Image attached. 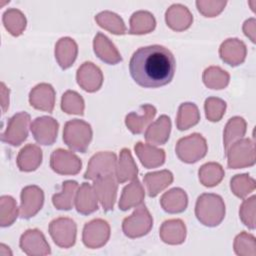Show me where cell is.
<instances>
[{
    "mask_svg": "<svg viewBox=\"0 0 256 256\" xmlns=\"http://www.w3.org/2000/svg\"><path fill=\"white\" fill-rule=\"evenodd\" d=\"M30 115L27 112L14 114L7 123L6 130L1 135V140L12 146L21 145L28 136Z\"/></svg>",
    "mask_w": 256,
    "mask_h": 256,
    "instance_id": "obj_7",
    "label": "cell"
},
{
    "mask_svg": "<svg viewBox=\"0 0 256 256\" xmlns=\"http://www.w3.org/2000/svg\"><path fill=\"white\" fill-rule=\"evenodd\" d=\"M227 165L230 169L250 167L255 164L254 141L249 138L239 139L226 151Z\"/></svg>",
    "mask_w": 256,
    "mask_h": 256,
    "instance_id": "obj_5",
    "label": "cell"
},
{
    "mask_svg": "<svg viewBox=\"0 0 256 256\" xmlns=\"http://www.w3.org/2000/svg\"><path fill=\"white\" fill-rule=\"evenodd\" d=\"M144 189L140 181L136 178L130 184L126 185L123 190L119 200V209L122 211H127L130 208L138 207L142 204L144 200Z\"/></svg>",
    "mask_w": 256,
    "mask_h": 256,
    "instance_id": "obj_27",
    "label": "cell"
},
{
    "mask_svg": "<svg viewBox=\"0 0 256 256\" xmlns=\"http://www.w3.org/2000/svg\"><path fill=\"white\" fill-rule=\"evenodd\" d=\"M203 82L210 89H223L230 80L229 74L218 66H210L203 72Z\"/></svg>",
    "mask_w": 256,
    "mask_h": 256,
    "instance_id": "obj_39",
    "label": "cell"
},
{
    "mask_svg": "<svg viewBox=\"0 0 256 256\" xmlns=\"http://www.w3.org/2000/svg\"><path fill=\"white\" fill-rule=\"evenodd\" d=\"M171 120L167 115H161L155 122L151 123L144 134L145 140L151 145L165 144L170 135Z\"/></svg>",
    "mask_w": 256,
    "mask_h": 256,
    "instance_id": "obj_22",
    "label": "cell"
},
{
    "mask_svg": "<svg viewBox=\"0 0 256 256\" xmlns=\"http://www.w3.org/2000/svg\"><path fill=\"white\" fill-rule=\"evenodd\" d=\"M115 175H107L94 180L93 188L105 212L113 210L117 196L118 182Z\"/></svg>",
    "mask_w": 256,
    "mask_h": 256,
    "instance_id": "obj_14",
    "label": "cell"
},
{
    "mask_svg": "<svg viewBox=\"0 0 256 256\" xmlns=\"http://www.w3.org/2000/svg\"><path fill=\"white\" fill-rule=\"evenodd\" d=\"M234 251L240 256H255L256 243L255 237L245 231L238 234L234 240Z\"/></svg>",
    "mask_w": 256,
    "mask_h": 256,
    "instance_id": "obj_43",
    "label": "cell"
},
{
    "mask_svg": "<svg viewBox=\"0 0 256 256\" xmlns=\"http://www.w3.org/2000/svg\"><path fill=\"white\" fill-rule=\"evenodd\" d=\"M198 175L199 181L205 187H214L222 181L225 172L223 167L219 163L208 162L200 167Z\"/></svg>",
    "mask_w": 256,
    "mask_h": 256,
    "instance_id": "obj_36",
    "label": "cell"
},
{
    "mask_svg": "<svg viewBox=\"0 0 256 256\" xmlns=\"http://www.w3.org/2000/svg\"><path fill=\"white\" fill-rule=\"evenodd\" d=\"M160 204L167 213H181L187 208L188 197L186 192L181 188H173L162 195Z\"/></svg>",
    "mask_w": 256,
    "mask_h": 256,
    "instance_id": "obj_30",
    "label": "cell"
},
{
    "mask_svg": "<svg viewBox=\"0 0 256 256\" xmlns=\"http://www.w3.org/2000/svg\"><path fill=\"white\" fill-rule=\"evenodd\" d=\"M16 162L21 171H34L42 163V150L35 144H28L19 151Z\"/></svg>",
    "mask_w": 256,
    "mask_h": 256,
    "instance_id": "obj_28",
    "label": "cell"
},
{
    "mask_svg": "<svg viewBox=\"0 0 256 256\" xmlns=\"http://www.w3.org/2000/svg\"><path fill=\"white\" fill-rule=\"evenodd\" d=\"M98 198L92 185L82 183L78 188L75 197V207L78 213L82 215L91 214L98 209Z\"/></svg>",
    "mask_w": 256,
    "mask_h": 256,
    "instance_id": "obj_25",
    "label": "cell"
},
{
    "mask_svg": "<svg viewBox=\"0 0 256 256\" xmlns=\"http://www.w3.org/2000/svg\"><path fill=\"white\" fill-rule=\"evenodd\" d=\"M153 226V218L147 207L142 204L122 222L123 233L129 238L142 237L150 232Z\"/></svg>",
    "mask_w": 256,
    "mask_h": 256,
    "instance_id": "obj_6",
    "label": "cell"
},
{
    "mask_svg": "<svg viewBox=\"0 0 256 256\" xmlns=\"http://www.w3.org/2000/svg\"><path fill=\"white\" fill-rule=\"evenodd\" d=\"M98 25L115 35H124L127 33L126 26L122 18L114 12L103 11L95 16Z\"/></svg>",
    "mask_w": 256,
    "mask_h": 256,
    "instance_id": "obj_37",
    "label": "cell"
},
{
    "mask_svg": "<svg viewBox=\"0 0 256 256\" xmlns=\"http://www.w3.org/2000/svg\"><path fill=\"white\" fill-rule=\"evenodd\" d=\"M247 49L243 41L237 38H229L225 40L219 48V55L223 62L230 66H238L242 64L246 58Z\"/></svg>",
    "mask_w": 256,
    "mask_h": 256,
    "instance_id": "obj_18",
    "label": "cell"
},
{
    "mask_svg": "<svg viewBox=\"0 0 256 256\" xmlns=\"http://www.w3.org/2000/svg\"><path fill=\"white\" fill-rule=\"evenodd\" d=\"M78 183L74 180H67L62 183V190L52 196V203L58 210H70L75 202Z\"/></svg>",
    "mask_w": 256,
    "mask_h": 256,
    "instance_id": "obj_32",
    "label": "cell"
},
{
    "mask_svg": "<svg viewBox=\"0 0 256 256\" xmlns=\"http://www.w3.org/2000/svg\"><path fill=\"white\" fill-rule=\"evenodd\" d=\"M138 168L129 149L123 148L120 151L119 160L116 164L115 177L118 183H124L137 178Z\"/></svg>",
    "mask_w": 256,
    "mask_h": 256,
    "instance_id": "obj_26",
    "label": "cell"
},
{
    "mask_svg": "<svg viewBox=\"0 0 256 256\" xmlns=\"http://www.w3.org/2000/svg\"><path fill=\"white\" fill-rule=\"evenodd\" d=\"M19 215L22 219H30L42 208L44 203L43 190L36 185H29L21 191Z\"/></svg>",
    "mask_w": 256,
    "mask_h": 256,
    "instance_id": "obj_12",
    "label": "cell"
},
{
    "mask_svg": "<svg viewBox=\"0 0 256 256\" xmlns=\"http://www.w3.org/2000/svg\"><path fill=\"white\" fill-rule=\"evenodd\" d=\"M143 181L149 197H155L173 182V174L169 170L150 172L144 176Z\"/></svg>",
    "mask_w": 256,
    "mask_h": 256,
    "instance_id": "obj_31",
    "label": "cell"
},
{
    "mask_svg": "<svg viewBox=\"0 0 256 256\" xmlns=\"http://www.w3.org/2000/svg\"><path fill=\"white\" fill-rule=\"evenodd\" d=\"M29 103L37 110L51 113L55 106V90L48 83L36 85L29 94Z\"/></svg>",
    "mask_w": 256,
    "mask_h": 256,
    "instance_id": "obj_17",
    "label": "cell"
},
{
    "mask_svg": "<svg viewBox=\"0 0 256 256\" xmlns=\"http://www.w3.org/2000/svg\"><path fill=\"white\" fill-rule=\"evenodd\" d=\"M18 216L16 201L9 195H3L0 198V225L7 227L14 223Z\"/></svg>",
    "mask_w": 256,
    "mask_h": 256,
    "instance_id": "obj_40",
    "label": "cell"
},
{
    "mask_svg": "<svg viewBox=\"0 0 256 256\" xmlns=\"http://www.w3.org/2000/svg\"><path fill=\"white\" fill-rule=\"evenodd\" d=\"M61 109L67 114L83 115L84 113V100L77 92L68 90L61 98Z\"/></svg>",
    "mask_w": 256,
    "mask_h": 256,
    "instance_id": "obj_41",
    "label": "cell"
},
{
    "mask_svg": "<svg viewBox=\"0 0 256 256\" xmlns=\"http://www.w3.org/2000/svg\"><path fill=\"white\" fill-rule=\"evenodd\" d=\"M92 135L91 125L83 120H69L64 125L63 141L71 150L85 153L92 140Z\"/></svg>",
    "mask_w": 256,
    "mask_h": 256,
    "instance_id": "obj_3",
    "label": "cell"
},
{
    "mask_svg": "<svg viewBox=\"0 0 256 256\" xmlns=\"http://www.w3.org/2000/svg\"><path fill=\"white\" fill-rule=\"evenodd\" d=\"M226 1L216 0H197L196 6L198 11L205 17H215L220 14L226 6Z\"/></svg>",
    "mask_w": 256,
    "mask_h": 256,
    "instance_id": "obj_46",
    "label": "cell"
},
{
    "mask_svg": "<svg viewBox=\"0 0 256 256\" xmlns=\"http://www.w3.org/2000/svg\"><path fill=\"white\" fill-rule=\"evenodd\" d=\"M230 188L235 196L244 198L254 191L255 180L248 174H238L231 179Z\"/></svg>",
    "mask_w": 256,
    "mask_h": 256,
    "instance_id": "obj_42",
    "label": "cell"
},
{
    "mask_svg": "<svg viewBox=\"0 0 256 256\" xmlns=\"http://www.w3.org/2000/svg\"><path fill=\"white\" fill-rule=\"evenodd\" d=\"M195 215L205 226H218L225 217V204L222 197L214 193L200 195L196 201Z\"/></svg>",
    "mask_w": 256,
    "mask_h": 256,
    "instance_id": "obj_2",
    "label": "cell"
},
{
    "mask_svg": "<svg viewBox=\"0 0 256 256\" xmlns=\"http://www.w3.org/2000/svg\"><path fill=\"white\" fill-rule=\"evenodd\" d=\"M256 197L253 195L248 199H245L239 209V216L241 221L249 229H255V206Z\"/></svg>",
    "mask_w": 256,
    "mask_h": 256,
    "instance_id": "obj_45",
    "label": "cell"
},
{
    "mask_svg": "<svg viewBox=\"0 0 256 256\" xmlns=\"http://www.w3.org/2000/svg\"><path fill=\"white\" fill-rule=\"evenodd\" d=\"M78 85L87 92L98 91L103 83V74L98 66L92 62H84L77 70Z\"/></svg>",
    "mask_w": 256,
    "mask_h": 256,
    "instance_id": "obj_16",
    "label": "cell"
},
{
    "mask_svg": "<svg viewBox=\"0 0 256 256\" xmlns=\"http://www.w3.org/2000/svg\"><path fill=\"white\" fill-rule=\"evenodd\" d=\"M134 150L141 164L147 169L159 167L165 162V151L151 144L137 142L134 146Z\"/></svg>",
    "mask_w": 256,
    "mask_h": 256,
    "instance_id": "obj_24",
    "label": "cell"
},
{
    "mask_svg": "<svg viewBox=\"0 0 256 256\" xmlns=\"http://www.w3.org/2000/svg\"><path fill=\"white\" fill-rule=\"evenodd\" d=\"M246 121L242 117L235 116L229 119L225 126L223 134L225 152L234 142L243 138L246 133Z\"/></svg>",
    "mask_w": 256,
    "mask_h": 256,
    "instance_id": "obj_35",
    "label": "cell"
},
{
    "mask_svg": "<svg viewBox=\"0 0 256 256\" xmlns=\"http://www.w3.org/2000/svg\"><path fill=\"white\" fill-rule=\"evenodd\" d=\"M200 120V113L198 107L194 103L186 102L179 106L176 118V126L180 131L187 130L195 126Z\"/></svg>",
    "mask_w": 256,
    "mask_h": 256,
    "instance_id": "obj_34",
    "label": "cell"
},
{
    "mask_svg": "<svg viewBox=\"0 0 256 256\" xmlns=\"http://www.w3.org/2000/svg\"><path fill=\"white\" fill-rule=\"evenodd\" d=\"M156 108L150 104H144L138 112H131L125 117V124L133 134H141L150 125L156 115Z\"/></svg>",
    "mask_w": 256,
    "mask_h": 256,
    "instance_id": "obj_19",
    "label": "cell"
},
{
    "mask_svg": "<svg viewBox=\"0 0 256 256\" xmlns=\"http://www.w3.org/2000/svg\"><path fill=\"white\" fill-rule=\"evenodd\" d=\"M78 46L70 37H63L55 45V58L62 69H67L76 60Z\"/></svg>",
    "mask_w": 256,
    "mask_h": 256,
    "instance_id": "obj_29",
    "label": "cell"
},
{
    "mask_svg": "<svg viewBox=\"0 0 256 256\" xmlns=\"http://www.w3.org/2000/svg\"><path fill=\"white\" fill-rule=\"evenodd\" d=\"M21 250L30 256H43L51 253L50 246L46 241L44 234L38 229H29L25 231L19 242Z\"/></svg>",
    "mask_w": 256,
    "mask_h": 256,
    "instance_id": "obj_15",
    "label": "cell"
},
{
    "mask_svg": "<svg viewBox=\"0 0 256 256\" xmlns=\"http://www.w3.org/2000/svg\"><path fill=\"white\" fill-rule=\"evenodd\" d=\"M2 21L6 30L13 36H19L26 28L25 15L18 9L11 8L3 13Z\"/></svg>",
    "mask_w": 256,
    "mask_h": 256,
    "instance_id": "obj_38",
    "label": "cell"
},
{
    "mask_svg": "<svg viewBox=\"0 0 256 256\" xmlns=\"http://www.w3.org/2000/svg\"><path fill=\"white\" fill-rule=\"evenodd\" d=\"M50 167L54 172L61 175H75L80 172L82 162L73 152L57 149L51 154Z\"/></svg>",
    "mask_w": 256,
    "mask_h": 256,
    "instance_id": "obj_11",
    "label": "cell"
},
{
    "mask_svg": "<svg viewBox=\"0 0 256 256\" xmlns=\"http://www.w3.org/2000/svg\"><path fill=\"white\" fill-rule=\"evenodd\" d=\"M110 237V226L103 219H94L86 223L83 228L82 241L90 249L104 246Z\"/></svg>",
    "mask_w": 256,
    "mask_h": 256,
    "instance_id": "obj_10",
    "label": "cell"
},
{
    "mask_svg": "<svg viewBox=\"0 0 256 256\" xmlns=\"http://www.w3.org/2000/svg\"><path fill=\"white\" fill-rule=\"evenodd\" d=\"M207 150L206 139L199 133H192L179 139L175 147L178 158L188 164L195 163L205 157Z\"/></svg>",
    "mask_w": 256,
    "mask_h": 256,
    "instance_id": "obj_4",
    "label": "cell"
},
{
    "mask_svg": "<svg viewBox=\"0 0 256 256\" xmlns=\"http://www.w3.org/2000/svg\"><path fill=\"white\" fill-rule=\"evenodd\" d=\"M76 232V223L67 217L56 218L49 224V234L54 243L61 248H70L75 244Z\"/></svg>",
    "mask_w": 256,
    "mask_h": 256,
    "instance_id": "obj_8",
    "label": "cell"
},
{
    "mask_svg": "<svg viewBox=\"0 0 256 256\" xmlns=\"http://www.w3.org/2000/svg\"><path fill=\"white\" fill-rule=\"evenodd\" d=\"M156 20L154 16L148 11L134 12L130 17V29L129 34L142 35L152 32L155 29Z\"/></svg>",
    "mask_w": 256,
    "mask_h": 256,
    "instance_id": "obj_33",
    "label": "cell"
},
{
    "mask_svg": "<svg viewBox=\"0 0 256 256\" xmlns=\"http://www.w3.org/2000/svg\"><path fill=\"white\" fill-rule=\"evenodd\" d=\"M93 48L96 56L107 64L115 65L122 61V57L115 45L101 32H98L94 37Z\"/></svg>",
    "mask_w": 256,
    "mask_h": 256,
    "instance_id": "obj_21",
    "label": "cell"
},
{
    "mask_svg": "<svg viewBox=\"0 0 256 256\" xmlns=\"http://www.w3.org/2000/svg\"><path fill=\"white\" fill-rule=\"evenodd\" d=\"M116 164L117 159L115 153L109 151L98 152L90 158L84 178L94 181L99 177L115 175Z\"/></svg>",
    "mask_w": 256,
    "mask_h": 256,
    "instance_id": "obj_9",
    "label": "cell"
},
{
    "mask_svg": "<svg viewBox=\"0 0 256 256\" xmlns=\"http://www.w3.org/2000/svg\"><path fill=\"white\" fill-rule=\"evenodd\" d=\"M1 95H2V113H5L7 108L9 107V89L5 86V84L1 83Z\"/></svg>",
    "mask_w": 256,
    "mask_h": 256,
    "instance_id": "obj_48",
    "label": "cell"
},
{
    "mask_svg": "<svg viewBox=\"0 0 256 256\" xmlns=\"http://www.w3.org/2000/svg\"><path fill=\"white\" fill-rule=\"evenodd\" d=\"M59 124L50 116L37 117L30 125V130L37 143L41 145H52L58 134Z\"/></svg>",
    "mask_w": 256,
    "mask_h": 256,
    "instance_id": "obj_13",
    "label": "cell"
},
{
    "mask_svg": "<svg viewBox=\"0 0 256 256\" xmlns=\"http://www.w3.org/2000/svg\"><path fill=\"white\" fill-rule=\"evenodd\" d=\"M204 109L206 118L211 122H218L226 110V102L217 97H209L205 100Z\"/></svg>",
    "mask_w": 256,
    "mask_h": 256,
    "instance_id": "obj_44",
    "label": "cell"
},
{
    "mask_svg": "<svg viewBox=\"0 0 256 256\" xmlns=\"http://www.w3.org/2000/svg\"><path fill=\"white\" fill-rule=\"evenodd\" d=\"M159 236L166 244H182L186 238V226L181 219L166 220L159 229Z\"/></svg>",
    "mask_w": 256,
    "mask_h": 256,
    "instance_id": "obj_23",
    "label": "cell"
},
{
    "mask_svg": "<svg viewBox=\"0 0 256 256\" xmlns=\"http://www.w3.org/2000/svg\"><path fill=\"white\" fill-rule=\"evenodd\" d=\"M165 21L167 26L172 30L180 32L191 26L193 16L186 6L182 4H173L165 13Z\"/></svg>",
    "mask_w": 256,
    "mask_h": 256,
    "instance_id": "obj_20",
    "label": "cell"
},
{
    "mask_svg": "<svg viewBox=\"0 0 256 256\" xmlns=\"http://www.w3.org/2000/svg\"><path fill=\"white\" fill-rule=\"evenodd\" d=\"M175 69L176 61L171 51L157 44L138 48L129 62L131 77L144 88L167 85L173 79Z\"/></svg>",
    "mask_w": 256,
    "mask_h": 256,
    "instance_id": "obj_1",
    "label": "cell"
},
{
    "mask_svg": "<svg viewBox=\"0 0 256 256\" xmlns=\"http://www.w3.org/2000/svg\"><path fill=\"white\" fill-rule=\"evenodd\" d=\"M243 31H244V34L247 37H249L250 40L254 43L255 42V31H256V21L254 18H250L244 22Z\"/></svg>",
    "mask_w": 256,
    "mask_h": 256,
    "instance_id": "obj_47",
    "label": "cell"
}]
</instances>
